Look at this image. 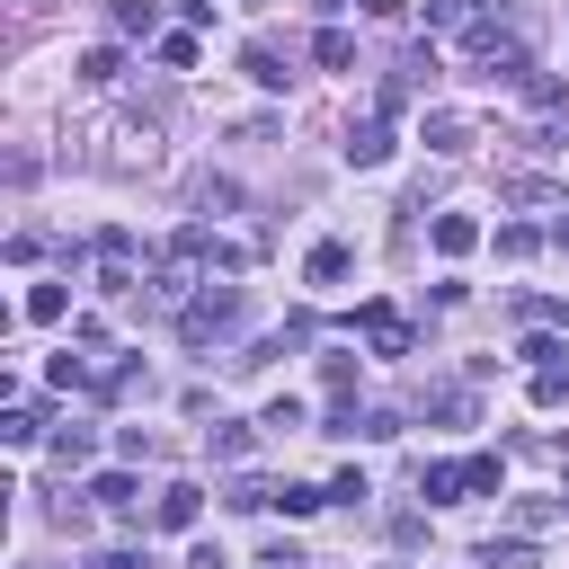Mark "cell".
Masks as SVG:
<instances>
[{"mask_svg":"<svg viewBox=\"0 0 569 569\" xmlns=\"http://www.w3.org/2000/svg\"><path fill=\"white\" fill-rule=\"evenodd\" d=\"M204 267H213V231H204V222H187V231L160 249L151 293H160V302H196V293H204Z\"/></svg>","mask_w":569,"mask_h":569,"instance_id":"cell-1","label":"cell"},{"mask_svg":"<svg viewBox=\"0 0 569 569\" xmlns=\"http://www.w3.org/2000/svg\"><path fill=\"white\" fill-rule=\"evenodd\" d=\"M240 320H249V293H240V284H204V293L178 311V338H187V347H213V338H231Z\"/></svg>","mask_w":569,"mask_h":569,"instance_id":"cell-2","label":"cell"},{"mask_svg":"<svg viewBox=\"0 0 569 569\" xmlns=\"http://www.w3.org/2000/svg\"><path fill=\"white\" fill-rule=\"evenodd\" d=\"M462 53L480 62V80H525V71H533V53H525L516 36H498L489 18H480V27H462Z\"/></svg>","mask_w":569,"mask_h":569,"instance_id":"cell-3","label":"cell"},{"mask_svg":"<svg viewBox=\"0 0 569 569\" xmlns=\"http://www.w3.org/2000/svg\"><path fill=\"white\" fill-rule=\"evenodd\" d=\"M418 142H427V151H445V160H453V151H471V142H480V124H471V116H462V107H427V124H418Z\"/></svg>","mask_w":569,"mask_h":569,"instance_id":"cell-4","label":"cell"},{"mask_svg":"<svg viewBox=\"0 0 569 569\" xmlns=\"http://www.w3.org/2000/svg\"><path fill=\"white\" fill-rule=\"evenodd\" d=\"M98 293H133V231H98Z\"/></svg>","mask_w":569,"mask_h":569,"instance_id":"cell-5","label":"cell"},{"mask_svg":"<svg viewBox=\"0 0 569 569\" xmlns=\"http://www.w3.org/2000/svg\"><path fill=\"white\" fill-rule=\"evenodd\" d=\"M356 329L373 338V356H409V320H400L391 302H365V311H356Z\"/></svg>","mask_w":569,"mask_h":569,"instance_id":"cell-6","label":"cell"},{"mask_svg":"<svg viewBox=\"0 0 569 569\" xmlns=\"http://www.w3.org/2000/svg\"><path fill=\"white\" fill-rule=\"evenodd\" d=\"M462 489H471V462H418V498L427 507H453Z\"/></svg>","mask_w":569,"mask_h":569,"instance_id":"cell-7","label":"cell"},{"mask_svg":"<svg viewBox=\"0 0 569 569\" xmlns=\"http://www.w3.org/2000/svg\"><path fill=\"white\" fill-rule=\"evenodd\" d=\"M107 142H116V151H107V169H151V160H160V142H151V124H116Z\"/></svg>","mask_w":569,"mask_h":569,"instance_id":"cell-8","label":"cell"},{"mask_svg":"<svg viewBox=\"0 0 569 569\" xmlns=\"http://www.w3.org/2000/svg\"><path fill=\"white\" fill-rule=\"evenodd\" d=\"M347 160H356V169H382V160H391V124H382V116L347 124Z\"/></svg>","mask_w":569,"mask_h":569,"instance_id":"cell-9","label":"cell"},{"mask_svg":"<svg viewBox=\"0 0 569 569\" xmlns=\"http://www.w3.org/2000/svg\"><path fill=\"white\" fill-rule=\"evenodd\" d=\"M427 240H436L445 258H471V249H480V222H471V213H436V222H427Z\"/></svg>","mask_w":569,"mask_h":569,"instance_id":"cell-10","label":"cell"},{"mask_svg":"<svg viewBox=\"0 0 569 569\" xmlns=\"http://www.w3.org/2000/svg\"><path fill=\"white\" fill-rule=\"evenodd\" d=\"M151 516H160L169 533H187V525L204 516V489H196V480H178V489H160V507H151Z\"/></svg>","mask_w":569,"mask_h":569,"instance_id":"cell-11","label":"cell"},{"mask_svg":"<svg viewBox=\"0 0 569 569\" xmlns=\"http://www.w3.org/2000/svg\"><path fill=\"white\" fill-rule=\"evenodd\" d=\"M240 71H249L258 89H284V80H293V62H284L276 44H240Z\"/></svg>","mask_w":569,"mask_h":569,"instance_id":"cell-12","label":"cell"},{"mask_svg":"<svg viewBox=\"0 0 569 569\" xmlns=\"http://www.w3.org/2000/svg\"><path fill=\"white\" fill-rule=\"evenodd\" d=\"M89 498H107V507H116V516H124V525H142V489H133V480H124V471H107V480H98V489H89Z\"/></svg>","mask_w":569,"mask_h":569,"instance_id":"cell-13","label":"cell"},{"mask_svg":"<svg viewBox=\"0 0 569 569\" xmlns=\"http://www.w3.org/2000/svg\"><path fill=\"white\" fill-rule=\"evenodd\" d=\"M533 409H569V356L560 365H533Z\"/></svg>","mask_w":569,"mask_h":569,"instance_id":"cell-14","label":"cell"},{"mask_svg":"<svg viewBox=\"0 0 569 569\" xmlns=\"http://www.w3.org/2000/svg\"><path fill=\"white\" fill-rule=\"evenodd\" d=\"M311 53H320L329 71H356V36H347V27H320V36H311Z\"/></svg>","mask_w":569,"mask_h":569,"instance_id":"cell-15","label":"cell"},{"mask_svg":"<svg viewBox=\"0 0 569 569\" xmlns=\"http://www.w3.org/2000/svg\"><path fill=\"white\" fill-rule=\"evenodd\" d=\"M89 453H98V436H89V427H53V462H62V471H80Z\"/></svg>","mask_w":569,"mask_h":569,"instance_id":"cell-16","label":"cell"},{"mask_svg":"<svg viewBox=\"0 0 569 569\" xmlns=\"http://www.w3.org/2000/svg\"><path fill=\"white\" fill-rule=\"evenodd\" d=\"M116 71H124V53H116V44H89V53H80V80H89V89H107Z\"/></svg>","mask_w":569,"mask_h":569,"instance_id":"cell-17","label":"cell"},{"mask_svg":"<svg viewBox=\"0 0 569 569\" xmlns=\"http://www.w3.org/2000/svg\"><path fill=\"white\" fill-rule=\"evenodd\" d=\"M480 569H542V551H533V542H489Z\"/></svg>","mask_w":569,"mask_h":569,"instance_id":"cell-18","label":"cell"},{"mask_svg":"<svg viewBox=\"0 0 569 569\" xmlns=\"http://www.w3.org/2000/svg\"><path fill=\"white\" fill-rule=\"evenodd\" d=\"M151 27H160L151 0H116V36H151Z\"/></svg>","mask_w":569,"mask_h":569,"instance_id":"cell-19","label":"cell"},{"mask_svg":"<svg viewBox=\"0 0 569 569\" xmlns=\"http://www.w3.org/2000/svg\"><path fill=\"white\" fill-rule=\"evenodd\" d=\"M498 196H507V204H560V187H551V178H507Z\"/></svg>","mask_w":569,"mask_h":569,"instance_id":"cell-20","label":"cell"},{"mask_svg":"<svg viewBox=\"0 0 569 569\" xmlns=\"http://www.w3.org/2000/svg\"><path fill=\"white\" fill-rule=\"evenodd\" d=\"M338 276H347V240H320L311 249V284H338Z\"/></svg>","mask_w":569,"mask_h":569,"instance_id":"cell-21","label":"cell"},{"mask_svg":"<svg viewBox=\"0 0 569 569\" xmlns=\"http://www.w3.org/2000/svg\"><path fill=\"white\" fill-rule=\"evenodd\" d=\"M62 311H71V293H62V284H36V293H27V320H44V329H53Z\"/></svg>","mask_w":569,"mask_h":569,"instance_id":"cell-22","label":"cell"},{"mask_svg":"<svg viewBox=\"0 0 569 569\" xmlns=\"http://www.w3.org/2000/svg\"><path fill=\"white\" fill-rule=\"evenodd\" d=\"M36 436H44V418H36V409H27V400H18V409H9V418H0V445H36Z\"/></svg>","mask_w":569,"mask_h":569,"instance_id":"cell-23","label":"cell"},{"mask_svg":"<svg viewBox=\"0 0 569 569\" xmlns=\"http://www.w3.org/2000/svg\"><path fill=\"white\" fill-rule=\"evenodd\" d=\"M204 445H213V462H249V427H231V418H222Z\"/></svg>","mask_w":569,"mask_h":569,"instance_id":"cell-24","label":"cell"},{"mask_svg":"<svg viewBox=\"0 0 569 569\" xmlns=\"http://www.w3.org/2000/svg\"><path fill=\"white\" fill-rule=\"evenodd\" d=\"M231 507H240V516H258V507H276V489H267L258 471H240V480H231Z\"/></svg>","mask_w":569,"mask_h":569,"instance_id":"cell-25","label":"cell"},{"mask_svg":"<svg viewBox=\"0 0 569 569\" xmlns=\"http://www.w3.org/2000/svg\"><path fill=\"white\" fill-rule=\"evenodd\" d=\"M258 427H267V436H302V400H267Z\"/></svg>","mask_w":569,"mask_h":569,"instance_id":"cell-26","label":"cell"},{"mask_svg":"<svg viewBox=\"0 0 569 569\" xmlns=\"http://www.w3.org/2000/svg\"><path fill=\"white\" fill-rule=\"evenodd\" d=\"M276 507H284V516H311V507H329V489H302V480H284V489H276Z\"/></svg>","mask_w":569,"mask_h":569,"instance_id":"cell-27","label":"cell"},{"mask_svg":"<svg viewBox=\"0 0 569 569\" xmlns=\"http://www.w3.org/2000/svg\"><path fill=\"white\" fill-rule=\"evenodd\" d=\"M516 525H525V533H542V525H560V498H516Z\"/></svg>","mask_w":569,"mask_h":569,"instance_id":"cell-28","label":"cell"},{"mask_svg":"<svg viewBox=\"0 0 569 569\" xmlns=\"http://www.w3.org/2000/svg\"><path fill=\"white\" fill-rule=\"evenodd\" d=\"M160 62L169 71H196V36H160Z\"/></svg>","mask_w":569,"mask_h":569,"instance_id":"cell-29","label":"cell"},{"mask_svg":"<svg viewBox=\"0 0 569 569\" xmlns=\"http://www.w3.org/2000/svg\"><path fill=\"white\" fill-rule=\"evenodd\" d=\"M498 480H507V471H498V453H471V489H480V498H498Z\"/></svg>","mask_w":569,"mask_h":569,"instance_id":"cell-30","label":"cell"},{"mask_svg":"<svg viewBox=\"0 0 569 569\" xmlns=\"http://www.w3.org/2000/svg\"><path fill=\"white\" fill-rule=\"evenodd\" d=\"M427 27H471V0H427Z\"/></svg>","mask_w":569,"mask_h":569,"instance_id":"cell-31","label":"cell"},{"mask_svg":"<svg viewBox=\"0 0 569 569\" xmlns=\"http://www.w3.org/2000/svg\"><path fill=\"white\" fill-rule=\"evenodd\" d=\"M249 569H311V560H302V551H293V542H267V551H258V560H249Z\"/></svg>","mask_w":569,"mask_h":569,"instance_id":"cell-32","label":"cell"},{"mask_svg":"<svg viewBox=\"0 0 569 569\" xmlns=\"http://www.w3.org/2000/svg\"><path fill=\"white\" fill-rule=\"evenodd\" d=\"M187 569H231V560H222V542H196V551H187Z\"/></svg>","mask_w":569,"mask_h":569,"instance_id":"cell-33","label":"cell"},{"mask_svg":"<svg viewBox=\"0 0 569 569\" xmlns=\"http://www.w3.org/2000/svg\"><path fill=\"white\" fill-rule=\"evenodd\" d=\"M98 569H142V551H107V560H98Z\"/></svg>","mask_w":569,"mask_h":569,"instance_id":"cell-34","label":"cell"}]
</instances>
